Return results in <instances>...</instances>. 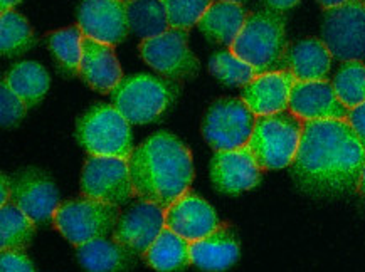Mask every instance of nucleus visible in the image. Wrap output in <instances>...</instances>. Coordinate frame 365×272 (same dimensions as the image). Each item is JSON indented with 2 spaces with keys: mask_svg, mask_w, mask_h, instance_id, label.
<instances>
[{
  "mask_svg": "<svg viewBox=\"0 0 365 272\" xmlns=\"http://www.w3.org/2000/svg\"><path fill=\"white\" fill-rule=\"evenodd\" d=\"M365 148L347 120L303 123L297 157L289 172L307 194L334 197L359 192Z\"/></svg>",
  "mask_w": 365,
  "mask_h": 272,
  "instance_id": "obj_1",
  "label": "nucleus"
},
{
  "mask_svg": "<svg viewBox=\"0 0 365 272\" xmlns=\"http://www.w3.org/2000/svg\"><path fill=\"white\" fill-rule=\"evenodd\" d=\"M128 167L135 197L163 210L187 194L194 180L190 150L163 131L133 150Z\"/></svg>",
  "mask_w": 365,
  "mask_h": 272,
  "instance_id": "obj_2",
  "label": "nucleus"
},
{
  "mask_svg": "<svg viewBox=\"0 0 365 272\" xmlns=\"http://www.w3.org/2000/svg\"><path fill=\"white\" fill-rule=\"evenodd\" d=\"M287 24L278 12L261 11L250 14L240 36L229 49L246 61L257 74L288 71Z\"/></svg>",
  "mask_w": 365,
  "mask_h": 272,
  "instance_id": "obj_3",
  "label": "nucleus"
},
{
  "mask_svg": "<svg viewBox=\"0 0 365 272\" xmlns=\"http://www.w3.org/2000/svg\"><path fill=\"white\" fill-rule=\"evenodd\" d=\"M303 123L292 111L256 116L255 130L246 147L261 170L287 168L297 157Z\"/></svg>",
  "mask_w": 365,
  "mask_h": 272,
  "instance_id": "obj_4",
  "label": "nucleus"
},
{
  "mask_svg": "<svg viewBox=\"0 0 365 272\" xmlns=\"http://www.w3.org/2000/svg\"><path fill=\"white\" fill-rule=\"evenodd\" d=\"M81 147L93 157H118L130 160L133 140L130 123L115 106L98 105L84 113L76 126Z\"/></svg>",
  "mask_w": 365,
  "mask_h": 272,
  "instance_id": "obj_5",
  "label": "nucleus"
},
{
  "mask_svg": "<svg viewBox=\"0 0 365 272\" xmlns=\"http://www.w3.org/2000/svg\"><path fill=\"white\" fill-rule=\"evenodd\" d=\"M120 215L118 205L81 197L59 204L53 215V225L61 236L78 247L113 234Z\"/></svg>",
  "mask_w": 365,
  "mask_h": 272,
  "instance_id": "obj_6",
  "label": "nucleus"
},
{
  "mask_svg": "<svg viewBox=\"0 0 365 272\" xmlns=\"http://www.w3.org/2000/svg\"><path fill=\"white\" fill-rule=\"evenodd\" d=\"M110 95L113 106L128 123L148 125L167 111L175 100L177 89L150 74H135L121 79Z\"/></svg>",
  "mask_w": 365,
  "mask_h": 272,
  "instance_id": "obj_7",
  "label": "nucleus"
},
{
  "mask_svg": "<svg viewBox=\"0 0 365 272\" xmlns=\"http://www.w3.org/2000/svg\"><path fill=\"white\" fill-rule=\"evenodd\" d=\"M322 41L331 56L340 61L365 58V4L349 0L344 6L325 11L322 22Z\"/></svg>",
  "mask_w": 365,
  "mask_h": 272,
  "instance_id": "obj_8",
  "label": "nucleus"
},
{
  "mask_svg": "<svg viewBox=\"0 0 365 272\" xmlns=\"http://www.w3.org/2000/svg\"><path fill=\"white\" fill-rule=\"evenodd\" d=\"M256 115L242 100L227 98L209 108L202 125V136L216 152L246 147L255 130Z\"/></svg>",
  "mask_w": 365,
  "mask_h": 272,
  "instance_id": "obj_9",
  "label": "nucleus"
},
{
  "mask_svg": "<svg viewBox=\"0 0 365 272\" xmlns=\"http://www.w3.org/2000/svg\"><path fill=\"white\" fill-rule=\"evenodd\" d=\"M81 194L88 199L123 205L133 199L128 160L118 157H88L81 173Z\"/></svg>",
  "mask_w": 365,
  "mask_h": 272,
  "instance_id": "obj_10",
  "label": "nucleus"
},
{
  "mask_svg": "<svg viewBox=\"0 0 365 272\" xmlns=\"http://www.w3.org/2000/svg\"><path fill=\"white\" fill-rule=\"evenodd\" d=\"M145 63L170 79H189L199 73V61L189 48V32L168 29L138 46Z\"/></svg>",
  "mask_w": 365,
  "mask_h": 272,
  "instance_id": "obj_11",
  "label": "nucleus"
},
{
  "mask_svg": "<svg viewBox=\"0 0 365 272\" xmlns=\"http://www.w3.org/2000/svg\"><path fill=\"white\" fill-rule=\"evenodd\" d=\"M11 204L16 205L36 224L53 220L59 207V192L48 173L26 168L11 178Z\"/></svg>",
  "mask_w": 365,
  "mask_h": 272,
  "instance_id": "obj_12",
  "label": "nucleus"
},
{
  "mask_svg": "<svg viewBox=\"0 0 365 272\" xmlns=\"http://www.w3.org/2000/svg\"><path fill=\"white\" fill-rule=\"evenodd\" d=\"M165 229V210L155 204L140 200L120 215L113 239L137 257L147 251Z\"/></svg>",
  "mask_w": 365,
  "mask_h": 272,
  "instance_id": "obj_13",
  "label": "nucleus"
},
{
  "mask_svg": "<svg viewBox=\"0 0 365 272\" xmlns=\"http://www.w3.org/2000/svg\"><path fill=\"white\" fill-rule=\"evenodd\" d=\"M78 26L84 36L108 46H118L128 36L126 4L121 0H83Z\"/></svg>",
  "mask_w": 365,
  "mask_h": 272,
  "instance_id": "obj_14",
  "label": "nucleus"
},
{
  "mask_svg": "<svg viewBox=\"0 0 365 272\" xmlns=\"http://www.w3.org/2000/svg\"><path fill=\"white\" fill-rule=\"evenodd\" d=\"M209 172L214 187L227 195L255 189L261 182V168L247 147L216 152Z\"/></svg>",
  "mask_w": 365,
  "mask_h": 272,
  "instance_id": "obj_15",
  "label": "nucleus"
},
{
  "mask_svg": "<svg viewBox=\"0 0 365 272\" xmlns=\"http://www.w3.org/2000/svg\"><path fill=\"white\" fill-rule=\"evenodd\" d=\"M288 111L302 121L347 120L349 108L336 96L334 84L325 81H297L289 96Z\"/></svg>",
  "mask_w": 365,
  "mask_h": 272,
  "instance_id": "obj_16",
  "label": "nucleus"
},
{
  "mask_svg": "<svg viewBox=\"0 0 365 272\" xmlns=\"http://www.w3.org/2000/svg\"><path fill=\"white\" fill-rule=\"evenodd\" d=\"M221 225L216 210L199 195L187 192L165 209V227L185 241L195 242L207 237Z\"/></svg>",
  "mask_w": 365,
  "mask_h": 272,
  "instance_id": "obj_17",
  "label": "nucleus"
},
{
  "mask_svg": "<svg viewBox=\"0 0 365 272\" xmlns=\"http://www.w3.org/2000/svg\"><path fill=\"white\" fill-rule=\"evenodd\" d=\"M297 78L292 71H274L257 74L242 88L241 100L256 116H268L288 111L289 96Z\"/></svg>",
  "mask_w": 365,
  "mask_h": 272,
  "instance_id": "obj_18",
  "label": "nucleus"
},
{
  "mask_svg": "<svg viewBox=\"0 0 365 272\" xmlns=\"http://www.w3.org/2000/svg\"><path fill=\"white\" fill-rule=\"evenodd\" d=\"M78 74L98 93H111L123 79L113 46L103 44L88 36L83 37V56Z\"/></svg>",
  "mask_w": 365,
  "mask_h": 272,
  "instance_id": "obj_19",
  "label": "nucleus"
},
{
  "mask_svg": "<svg viewBox=\"0 0 365 272\" xmlns=\"http://www.w3.org/2000/svg\"><path fill=\"white\" fill-rule=\"evenodd\" d=\"M240 241L232 227L221 224L212 234L200 241L190 242L192 264L202 271L222 272L240 259Z\"/></svg>",
  "mask_w": 365,
  "mask_h": 272,
  "instance_id": "obj_20",
  "label": "nucleus"
},
{
  "mask_svg": "<svg viewBox=\"0 0 365 272\" xmlns=\"http://www.w3.org/2000/svg\"><path fill=\"white\" fill-rule=\"evenodd\" d=\"M331 58L334 56L324 41L308 37L289 46L287 69L294 74L297 81H325L330 73Z\"/></svg>",
  "mask_w": 365,
  "mask_h": 272,
  "instance_id": "obj_21",
  "label": "nucleus"
},
{
  "mask_svg": "<svg viewBox=\"0 0 365 272\" xmlns=\"http://www.w3.org/2000/svg\"><path fill=\"white\" fill-rule=\"evenodd\" d=\"M76 252L79 264L88 272H128L137 262V256L108 237L78 246Z\"/></svg>",
  "mask_w": 365,
  "mask_h": 272,
  "instance_id": "obj_22",
  "label": "nucleus"
},
{
  "mask_svg": "<svg viewBox=\"0 0 365 272\" xmlns=\"http://www.w3.org/2000/svg\"><path fill=\"white\" fill-rule=\"evenodd\" d=\"M247 16L250 14H246L241 4L216 0L200 17L197 26L207 39L231 48L232 42L236 41V37L245 27Z\"/></svg>",
  "mask_w": 365,
  "mask_h": 272,
  "instance_id": "obj_23",
  "label": "nucleus"
},
{
  "mask_svg": "<svg viewBox=\"0 0 365 272\" xmlns=\"http://www.w3.org/2000/svg\"><path fill=\"white\" fill-rule=\"evenodd\" d=\"M143 257L158 272L184 271L192 264L190 242L165 227Z\"/></svg>",
  "mask_w": 365,
  "mask_h": 272,
  "instance_id": "obj_24",
  "label": "nucleus"
},
{
  "mask_svg": "<svg viewBox=\"0 0 365 272\" xmlns=\"http://www.w3.org/2000/svg\"><path fill=\"white\" fill-rule=\"evenodd\" d=\"M6 81L27 108L36 106L46 96L51 84L48 71L34 61H24L14 66L7 73Z\"/></svg>",
  "mask_w": 365,
  "mask_h": 272,
  "instance_id": "obj_25",
  "label": "nucleus"
},
{
  "mask_svg": "<svg viewBox=\"0 0 365 272\" xmlns=\"http://www.w3.org/2000/svg\"><path fill=\"white\" fill-rule=\"evenodd\" d=\"M128 27L140 39H152L170 29L162 0H133L126 4Z\"/></svg>",
  "mask_w": 365,
  "mask_h": 272,
  "instance_id": "obj_26",
  "label": "nucleus"
},
{
  "mask_svg": "<svg viewBox=\"0 0 365 272\" xmlns=\"http://www.w3.org/2000/svg\"><path fill=\"white\" fill-rule=\"evenodd\" d=\"M36 236V222L9 202L0 207V249L26 251Z\"/></svg>",
  "mask_w": 365,
  "mask_h": 272,
  "instance_id": "obj_27",
  "label": "nucleus"
},
{
  "mask_svg": "<svg viewBox=\"0 0 365 272\" xmlns=\"http://www.w3.org/2000/svg\"><path fill=\"white\" fill-rule=\"evenodd\" d=\"M34 44V34L26 17L16 11H7L0 16V53L7 58H14Z\"/></svg>",
  "mask_w": 365,
  "mask_h": 272,
  "instance_id": "obj_28",
  "label": "nucleus"
},
{
  "mask_svg": "<svg viewBox=\"0 0 365 272\" xmlns=\"http://www.w3.org/2000/svg\"><path fill=\"white\" fill-rule=\"evenodd\" d=\"M331 84L339 100L349 110L360 106L365 103V64L362 61H345Z\"/></svg>",
  "mask_w": 365,
  "mask_h": 272,
  "instance_id": "obj_29",
  "label": "nucleus"
},
{
  "mask_svg": "<svg viewBox=\"0 0 365 272\" xmlns=\"http://www.w3.org/2000/svg\"><path fill=\"white\" fill-rule=\"evenodd\" d=\"M83 31L79 26L66 27L48 36V48L59 64L69 73H79V64H81L83 56Z\"/></svg>",
  "mask_w": 365,
  "mask_h": 272,
  "instance_id": "obj_30",
  "label": "nucleus"
},
{
  "mask_svg": "<svg viewBox=\"0 0 365 272\" xmlns=\"http://www.w3.org/2000/svg\"><path fill=\"white\" fill-rule=\"evenodd\" d=\"M210 73L229 86H247L257 76L256 69L229 51L216 53L209 61Z\"/></svg>",
  "mask_w": 365,
  "mask_h": 272,
  "instance_id": "obj_31",
  "label": "nucleus"
},
{
  "mask_svg": "<svg viewBox=\"0 0 365 272\" xmlns=\"http://www.w3.org/2000/svg\"><path fill=\"white\" fill-rule=\"evenodd\" d=\"M216 0H162L170 29L189 31Z\"/></svg>",
  "mask_w": 365,
  "mask_h": 272,
  "instance_id": "obj_32",
  "label": "nucleus"
},
{
  "mask_svg": "<svg viewBox=\"0 0 365 272\" xmlns=\"http://www.w3.org/2000/svg\"><path fill=\"white\" fill-rule=\"evenodd\" d=\"M26 111V103L12 91V88L4 79L2 86H0V121H2L4 128L14 126L19 120L24 118Z\"/></svg>",
  "mask_w": 365,
  "mask_h": 272,
  "instance_id": "obj_33",
  "label": "nucleus"
},
{
  "mask_svg": "<svg viewBox=\"0 0 365 272\" xmlns=\"http://www.w3.org/2000/svg\"><path fill=\"white\" fill-rule=\"evenodd\" d=\"M0 272H36V269L24 251L9 249L0 252Z\"/></svg>",
  "mask_w": 365,
  "mask_h": 272,
  "instance_id": "obj_34",
  "label": "nucleus"
},
{
  "mask_svg": "<svg viewBox=\"0 0 365 272\" xmlns=\"http://www.w3.org/2000/svg\"><path fill=\"white\" fill-rule=\"evenodd\" d=\"M347 121H349V125L352 126L355 135L359 136L360 143H362L365 148V103H362L360 106L354 108V110L349 111Z\"/></svg>",
  "mask_w": 365,
  "mask_h": 272,
  "instance_id": "obj_35",
  "label": "nucleus"
},
{
  "mask_svg": "<svg viewBox=\"0 0 365 272\" xmlns=\"http://www.w3.org/2000/svg\"><path fill=\"white\" fill-rule=\"evenodd\" d=\"M11 178H9L6 173H2V177H0V207H2V205H7L9 202H11Z\"/></svg>",
  "mask_w": 365,
  "mask_h": 272,
  "instance_id": "obj_36",
  "label": "nucleus"
},
{
  "mask_svg": "<svg viewBox=\"0 0 365 272\" xmlns=\"http://www.w3.org/2000/svg\"><path fill=\"white\" fill-rule=\"evenodd\" d=\"M299 0H266V4L271 9H274L276 12H283V11H289L294 6H298Z\"/></svg>",
  "mask_w": 365,
  "mask_h": 272,
  "instance_id": "obj_37",
  "label": "nucleus"
},
{
  "mask_svg": "<svg viewBox=\"0 0 365 272\" xmlns=\"http://www.w3.org/2000/svg\"><path fill=\"white\" fill-rule=\"evenodd\" d=\"M349 0H318V4H320L322 7L325 9V11H329V9H335V7H340L344 6V4H347Z\"/></svg>",
  "mask_w": 365,
  "mask_h": 272,
  "instance_id": "obj_38",
  "label": "nucleus"
},
{
  "mask_svg": "<svg viewBox=\"0 0 365 272\" xmlns=\"http://www.w3.org/2000/svg\"><path fill=\"white\" fill-rule=\"evenodd\" d=\"M21 2L22 0H0V9H2V14L7 11H12V9Z\"/></svg>",
  "mask_w": 365,
  "mask_h": 272,
  "instance_id": "obj_39",
  "label": "nucleus"
},
{
  "mask_svg": "<svg viewBox=\"0 0 365 272\" xmlns=\"http://www.w3.org/2000/svg\"><path fill=\"white\" fill-rule=\"evenodd\" d=\"M359 194L365 197V163L362 168V177H360V184H359Z\"/></svg>",
  "mask_w": 365,
  "mask_h": 272,
  "instance_id": "obj_40",
  "label": "nucleus"
},
{
  "mask_svg": "<svg viewBox=\"0 0 365 272\" xmlns=\"http://www.w3.org/2000/svg\"><path fill=\"white\" fill-rule=\"evenodd\" d=\"M224 2H234V4H242L245 0H224Z\"/></svg>",
  "mask_w": 365,
  "mask_h": 272,
  "instance_id": "obj_41",
  "label": "nucleus"
},
{
  "mask_svg": "<svg viewBox=\"0 0 365 272\" xmlns=\"http://www.w3.org/2000/svg\"><path fill=\"white\" fill-rule=\"evenodd\" d=\"M121 2H125V4H130V2H133V0H121Z\"/></svg>",
  "mask_w": 365,
  "mask_h": 272,
  "instance_id": "obj_42",
  "label": "nucleus"
},
{
  "mask_svg": "<svg viewBox=\"0 0 365 272\" xmlns=\"http://www.w3.org/2000/svg\"><path fill=\"white\" fill-rule=\"evenodd\" d=\"M362 2H364V4H365V0H362Z\"/></svg>",
  "mask_w": 365,
  "mask_h": 272,
  "instance_id": "obj_43",
  "label": "nucleus"
}]
</instances>
